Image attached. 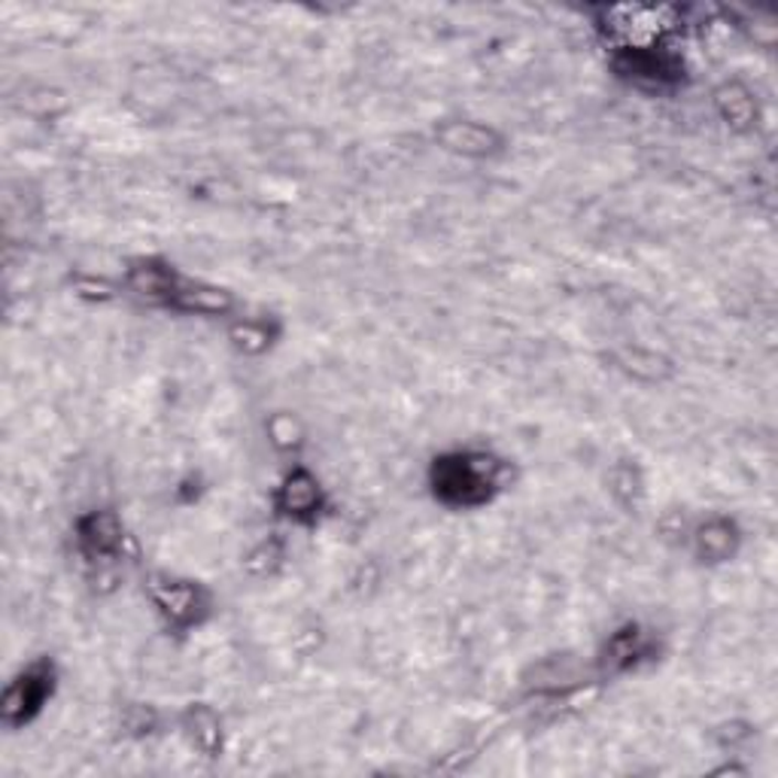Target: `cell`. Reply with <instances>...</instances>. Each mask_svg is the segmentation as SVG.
I'll use <instances>...</instances> for the list:
<instances>
[{"label":"cell","mask_w":778,"mask_h":778,"mask_svg":"<svg viewBox=\"0 0 778 778\" xmlns=\"http://www.w3.org/2000/svg\"><path fill=\"white\" fill-rule=\"evenodd\" d=\"M499 487V462L487 454L435 459V493L450 505H481Z\"/></svg>","instance_id":"6da1fadb"},{"label":"cell","mask_w":778,"mask_h":778,"mask_svg":"<svg viewBox=\"0 0 778 778\" xmlns=\"http://www.w3.org/2000/svg\"><path fill=\"white\" fill-rule=\"evenodd\" d=\"M52 693V669L46 667V663H40V667H31L25 669L19 679H13L10 684H7V691H3V721L10 724V727H19V724H25V721H31V717L38 715L40 708H43V703H46V696Z\"/></svg>","instance_id":"7a4b0ae2"},{"label":"cell","mask_w":778,"mask_h":778,"mask_svg":"<svg viewBox=\"0 0 778 778\" xmlns=\"http://www.w3.org/2000/svg\"><path fill=\"white\" fill-rule=\"evenodd\" d=\"M79 544L88 556H110L122 544V526L110 511L92 514L79 523Z\"/></svg>","instance_id":"3957f363"},{"label":"cell","mask_w":778,"mask_h":778,"mask_svg":"<svg viewBox=\"0 0 778 778\" xmlns=\"http://www.w3.org/2000/svg\"><path fill=\"white\" fill-rule=\"evenodd\" d=\"M156 606L173 620V624H192L204 603L199 599V587H192L189 580H168L164 587L156 590Z\"/></svg>","instance_id":"277c9868"},{"label":"cell","mask_w":778,"mask_h":778,"mask_svg":"<svg viewBox=\"0 0 778 778\" xmlns=\"http://www.w3.org/2000/svg\"><path fill=\"white\" fill-rule=\"evenodd\" d=\"M280 508L292 518H305L313 514L320 508V483L310 478L308 471H296L289 475L280 490Z\"/></svg>","instance_id":"5b68a950"},{"label":"cell","mask_w":778,"mask_h":778,"mask_svg":"<svg viewBox=\"0 0 778 778\" xmlns=\"http://www.w3.org/2000/svg\"><path fill=\"white\" fill-rule=\"evenodd\" d=\"M445 143L450 149H459V152H475V156H483L493 149V131L483 128V125L475 122H462V125H450L445 135Z\"/></svg>","instance_id":"8992f818"}]
</instances>
